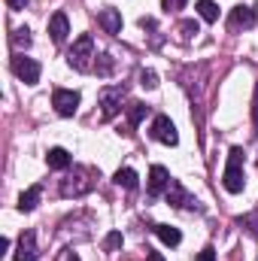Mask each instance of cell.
<instances>
[{"label": "cell", "instance_id": "f546056e", "mask_svg": "<svg viewBox=\"0 0 258 261\" xmlns=\"http://www.w3.org/2000/svg\"><path fill=\"white\" fill-rule=\"evenodd\" d=\"M149 261H164V255L161 252H149Z\"/></svg>", "mask_w": 258, "mask_h": 261}, {"label": "cell", "instance_id": "d6986e66", "mask_svg": "<svg viewBox=\"0 0 258 261\" xmlns=\"http://www.w3.org/2000/svg\"><path fill=\"white\" fill-rule=\"evenodd\" d=\"M116 182H119L122 189H131V192H134V189L140 186V179H137V173H134L131 167H122V170L116 173Z\"/></svg>", "mask_w": 258, "mask_h": 261}, {"label": "cell", "instance_id": "cb8c5ba5", "mask_svg": "<svg viewBox=\"0 0 258 261\" xmlns=\"http://www.w3.org/2000/svg\"><path fill=\"white\" fill-rule=\"evenodd\" d=\"M161 6H164L167 12H176V9H183V6H186V0H161Z\"/></svg>", "mask_w": 258, "mask_h": 261}, {"label": "cell", "instance_id": "52a82bcc", "mask_svg": "<svg viewBox=\"0 0 258 261\" xmlns=\"http://www.w3.org/2000/svg\"><path fill=\"white\" fill-rule=\"evenodd\" d=\"M152 137H155L158 143H164V146H176V143H179L176 125H173L167 116H155V122H152Z\"/></svg>", "mask_w": 258, "mask_h": 261}, {"label": "cell", "instance_id": "603a6c76", "mask_svg": "<svg viewBox=\"0 0 258 261\" xmlns=\"http://www.w3.org/2000/svg\"><path fill=\"white\" fill-rule=\"evenodd\" d=\"M110 70H113V58H110V55H100V67H97V73H100V76H110Z\"/></svg>", "mask_w": 258, "mask_h": 261}, {"label": "cell", "instance_id": "4fadbf2b", "mask_svg": "<svg viewBox=\"0 0 258 261\" xmlns=\"http://www.w3.org/2000/svg\"><path fill=\"white\" fill-rule=\"evenodd\" d=\"M49 34H52V43H58V46L67 40V34H70V21H67L64 12H55V15L49 18Z\"/></svg>", "mask_w": 258, "mask_h": 261}, {"label": "cell", "instance_id": "6da1fadb", "mask_svg": "<svg viewBox=\"0 0 258 261\" xmlns=\"http://www.w3.org/2000/svg\"><path fill=\"white\" fill-rule=\"evenodd\" d=\"M97 179H100V173L94 167H73V173H67V179H61V195L64 197L88 195Z\"/></svg>", "mask_w": 258, "mask_h": 261}, {"label": "cell", "instance_id": "5bb4252c", "mask_svg": "<svg viewBox=\"0 0 258 261\" xmlns=\"http://www.w3.org/2000/svg\"><path fill=\"white\" fill-rule=\"evenodd\" d=\"M46 164H49L52 170H67V167L73 164V158H70V152H67V149L55 146V149H49V155H46Z\"/></svg>", "mask_w": 258, "mask_h": 261}, {"label": "cell", "instance_id": "2e32d148", "mask_svg": "<svg viewBox=\"0 0 258 261\" xmlns=\"http://www.w3.org/2000/svg\"><path fill=\"white\" fill-rule=\"evenodd\" d=\"M155 234H158L161 243H167V246H179V240H183V234H179L176 228H170V225H155Z\"/></svg>", "mask_w": 258, "mask_h": 261}, {"label": "cell", "instance_id": "277c9868", "mask_svg": "<svg viewBox=\"0 0 258 261\" xmlns=\"http://www.w3.org/2000/svg\"><path fill=\"white\" fill-rule=\"evenodd\" d=\"M125 100V85H107L100 88V116L104 119H116Z\"/></svg>", "mask_w": 258, "mask_h": 261}, {"label": "cell", "instance_id": "d4e9b609", "mask_svg": "<svg viewBox=\"0 0 258 261\" xmlns=\"http://www.w3.org/2000/svg\"><path fill=\"white\" fill-rule=\"evenodd\" d=\"M179 31H183V37H192V34H197V21H183Z\"/></svg>", "mask_w": 258, "mask_h": 261}, {"label": "cell", "instance_id": "ba28073f", "mask_svg": "<svg viewBox=\"0 0 258 261\" xmlns=\"http://www.w3.org/2000/svg\"><path fill=\"white\" fill-rule=\"evenodd\" d=\"M252 24H255V9L252 6H234L231 9V18H228V28L231 31H240V28L249 31Z\"/></svg>", "mask_w": 258, "mask_h": 261}, {"label": "cell", "instance_id": "7c38bea8", "mask_svg": "<svg viewBox=\"0 0 258 261\" xmlns=\"http://www.w3.org/2000/svg\"><path fill=\"white\" fill-rule=\"evenodd\" d=\"M97 24L104 28V34H119L122 31V12L119 9H100L97 12Z\"/></svg>", "mask_w": 258, "mask_h": 261}, {"label": "cell", "instance_id": "e0dca14e", "mask_svg": "<svg viewBox=\"0 0 258 261\" xmlns=\"http://www.w3.org/2000/svg\"><path fill=\"white\" fill-rule=\"evenodd\" d=\"M146 116H149V107H146V103H140V100L128 103V125H131V128H137Z\"/></svg>", "mask_w": 258, "mask_h": 261}, {"label": "cell", "instance_id": "83f0119b", "mask_svg": "<svg viewBox=\"0 0 258 261\" xmlns=\"http://www.w3.org/2000/svg\"><path fill=\"white\" fill-rule=\"evenodd\" d=\"M58 261H79V255L73 249H64V252H58Z\"/></svg>", "mask_w": 258, "mask_h": 261}, {"label": "cell", "instance_id": "3957f363", "mask_svg": "<svg viewBox=\"0 0 258 261\" xmlns=\"http://www.w3.org/2000/svg\"><path fill=\"white\" fill-rule=\"evenodd\" d=\"M91 58H94V40H91V34L76 37V43L67 52V64L73 67V70H79V73H88L91 70Z\"/></svg>", "mask_w": 258, "mask_h": 261}, {"label": "cell", "instance_id": "5b68a950", "mask_svg": "<svg viewBox=\"0 0 258 261\" xmlns=\"http://www.w3.org/2000/svg\"><path fill=\"white\" fill-rule=\"evenodd\" d=\"M52 107L58 116H76L79 110V91H70V88H55L52 91Z\"/></svg>", "mask_w": 258, "mask_h": 261}, {"label": "cell", "instance_id": "484cf974", "mask_svg": "<svg viewBox=\"0 0 258 261\" xmlns=\"http://www.w3.org/2000/svg\"><path fill=\"white\" fill-rule=\"evenodd\" d=\"M194 261H216V249H213V246H207V249H203Z\"/></svg>", "mask_w": 258, "mask_h": 261}, {"label": "cell", "instance_id": "9a60e30c", "mask_svg": "<svg viewBox=\"0 0 258 261\" xmlns=\"http://www.w3.org/2000/svg\"><path fill=\"white\" fill-rule=\"evenodd\" d=\"M40 197H43V189H40V186H31L28 192H21V197H18V210H21V213H31V210H37Z\"/></svg>", "mask_w": 258, "mask_h": 261}, {"label": "cell", "instance_id": "ac0fdd59", "mask_svg": "<svg viewBox=\"0 0 258 261\" xmlns=\"http://www.w3.org/2000/svg\"><path fill=\"white\" fill-rule=\"evenodd\" d=\"M197 15L203 18V21H219V6L213 3V0H197Z\"/></svg>", "mask_w": 258, "mask_h": 261}, {"label": "cell", "instance_id": "ffe728a7", "mask_svg": "<svg viewBox=\"0 0 258 261\" xmlns=\"http://www.w3.org/2000/svg\"><path fill=\"white\" fill-rule=\"evenodd\" d=\"M9 43H12V49H28V46H31V31H28V28H18V31H12Z\"/></svg>", "mask_w": 258, "mask_h": 261}, {"label": "cell", "instance_id": "4316f807", "mask_svg": "<svg viewBox=\"0 0 258 261\" xmlns=\"http://www.w3.org/2000/svg\"><path fill=\"white\" fill-rule=\"evenodd\" d=\"M6 6H9L12 12H21V9L28 6V0H6Z\"/></svg>", "mask_w": 258, "mask_h": 261}, {"label": "cell", "instance_id": "9c48e42d", "mask_svg": "<svg viewBox=\"0 0 258 261\" xmlns=\"http://www.w3.org/2000/svg\"><path fill=\"white\" fill-rule=\"evenodd\" d=\"M170 173H167V167H161V164H155L152 170H149V195L158 197L161 192H167L170 189Z\"/></svg>", "mask_w": 258, "mask_h": 261}, {"label": "cell", "instance_id": "30bf717a", "mask_svg": "<svg viewBox=\"0 0 258 261\" xmlns=\"http://www.w3.org/2000/svg\"><path fill=\"white\" fill-rule=\"evenodd\" d=\"M37 237H34V231H24L21 237H18V246H15V261H37Z\"/></svg>", "mask_w": 258, "mask_h": 261}, {"label": "cell", "instance_id": "f1b7e54d", "mask_svg": "<svg viewBox=\"0 0 258 261\" xmlns=\"http://www.w3.org/2000/svg\"><path fill=\"white\" fill-rule=\"evenodd\" d=\"M9 252V237H0V255H6Z\"/></svg>", "mask_w": 258, "mask_h": 261}, {"label": "cell", "instance_id": "7402d4cb", "mask_svg": "<svg viewBox=\"0 0 258 261\" xmlns=\"http://www.w3.org/2000/svg\"><path fill=\"white\" fill-rule=\"evenodd\" d=\"M104 246H107L110 252H113V249H119V246H122V234H119V231H113V234L104 240Z\"/></svg>", "mask_w": 258, "mask_h": 261}, {"label": "cell", "instance_id": "8992f818", "mask_svg": "<svg viewBox=\"0 0 258 261\" xmlns=\"http://www.w3.org/2000/svg\"><path fill=\"white\" fill-rule=\"evenodd\" d=\"M12 73L24 82V85H37L40 82V64L34 61V58H24V55H15L12 58Z\"/></svg>", "mask_w": 258, "mask_h": 261}, {"label": "cell", "instance_id": "44dd1931", "mask_svg": "<svg viewBox=\"0 0 258 261\" xmlns=\"http://www.w3.org/2000/svg\"><path fill=\"white\" fill-rule=\"evenodd\" d=\"M140 85L152 91V88H158V76H155L152 70H140Z\"/></svg>", "mask_w": 258, "mask_h": 261}, {"label": "cell", "instance_id": "7a4b0ae2", "mask_svg": "<svg viewBox=\"0 0 258 261\" xmlns=\"http://www.w3.org/2000/svg\"><path fill=\"white\" fill-rule=\"evenodd\" d=\"M222 186L231 195H240L243 186H246V176H243V149L240 146H234L228 152V164H225V173H222Z\"/></svg>", "mask_w": 258, "mask_h": 261}, {"label": "cell", "instance_id": "8fae6325", "mask_svg": "<svg viewBox=\"0 0 258 261\" xmlns=\"http://www.w3.org/2000/svg\"><path fill=\"white\" fill-rule=\"evenodd\" d=\"M167 200H170L173 206H179V210H194V206H197V200H194V197L189 195L176 179H173V182H170V189H167Z\"/></svg>", "mask_w": 258, "mask_h": 261}]
</instances>
